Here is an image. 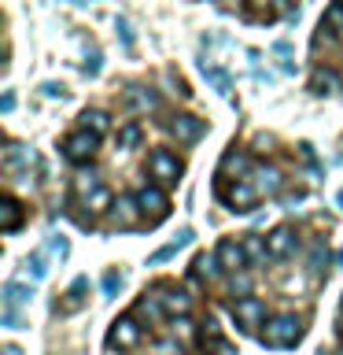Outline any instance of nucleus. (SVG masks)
I'll use <instances>...</instances> for the list:
<instances>
[{"mask_svg": "<svg viewBox=\"0 0 343 355\" xmlns=\"http://www.w3.org/2000/svg\"><path fill=\"white\" fill-rule=\"evenodd\" d=\"M111 204H115V196H111V189H107V185H100V189H93V193L85 196L89 215H93V211H111Z\"/></svg>", "mask_w": 343, "mask_h": 355, "instance_id": "28", "label": "nucleus"}, {"mask_svg": "<svg viewBox=\"0 0 343 355\" xmlns=\"http://www.w3.org/2000/svg\"><path fill=\"white\" fill-rule=\"evenodd\" d=\"M181 337H166V340H155V355H181Z\"/></svg>", "mask_w": 343, "mask_h": 355, "instance_id": "35", "label": "nucleus"}, {"mask_svg": "<svg viewBox=\"0 0 343 355\" xmlns=\"http://www.w3.org/2000/svg\"><path fill=\"white\" fill-rule=\"evenodd\" d=\"M48 252L59 255V259H66V255H71V244H66V237H52L48 241Z\"/></svg>", "mask_w": 343, "mask_h": 355, "instance_id": "37", "label": "nucleus"}, {"mask_svg": "<svg viewBox=\"0 0 343 355\" xmlns=\"http://www.w3.org/2000/svg\"><path fill=\"white\" fill-rule=\"evenodd\" d=\"M181 159H177V152L170 148H151L148 152V174L155 178V185H163V189H170L181 182Z\"/></svg>", "mask_w": 343, "mask_h": 355, "instance_id": "3", "label": "nucleus"}, {"mask_svg": "<svg viewBox=\"0 0 343 355\" xmlns=\"http://www.w3.org/2000/svg\"><path fill=\"white\" fill-rule=\"evenodd\" d=\"M303 329L306 326L299 315H273V318H266V329L259 333V340L266 348H292L303 337Z\"/></svg>", "mask_w": 343, "mask_h": 355, "instance_id": "1", "label": "nucleus"}, {"mask_svg": "<svg viewBox=\"0 0 343 355\" xmlns=\"http://www.w3.org/2000/svg\"><path fill=\"white\" fill-rule=\"evenodd\" d=\"M266 244H270L273 263H277V259H292V255L299 252V233H295L292 226H277L270 237H266Z\"/></svg>", "mask_w": 343, "mask_h": 355, "instance_id": "10", "label": "nucleus"}, {"mask_svg": "<svg viewBox=\"0 0 343 355\" xmlns=\"http://www.w3.org/2000/svg\"><path fill=\"white\" fill-rule=\"evenodd\" d=\"M100 285H104V296H118V288H122V274H118V270H107Z\"/></svg>", "mask_w": 343, "mask_h": 355, "instance_id": "36", "label": "nucleus"}, {"mask_svg": "<svg viewBox=\"0 0 343 355\" xmlns=\"http://www.w3.org/2000/svg\"><path fill=\"white\" fill-rule=\"evenodd\" d=\"M336 263H340V266H343V252H340V255H336Z\"/></svg>", "mask_w": 343, "mask_h": 355, "instance_id": "44", "label": "nucleus"}, {"mask_svg": "<svg viewBox=\"0 0 343 355\" xmlns=\"http://www.w3.org/2000/svg\"><path fill=\"white\" fill-rule=\"evenodd\" d=\"M203 78H207V82H210V85L218 89L221 96H229V93H232V82H229V74H225V71H218V67L203 63Z\"/></svg>", "mask_w": 343, "mask_h": 355, "instance_id": "31", "label": "nucleus"}, {"mask_svg": "<svg viewBox=\"0 0 343 355\" xmlns=\"http://www.w3.org/2000/svg\"><path fill=\"white\" fill-rule=\"evenodd\" d=\"M126 104L133 111H159V93L151 85H133L126 93Z\"/></svg>", "mask_w": 343, "mask_h": 355, "instance_id": "19", "label": "nucleus"}, {"mask_svg": "<svg viewBox=\"0 0 343 355\" xmlns=\"http://www.w3.org/2000/svg\"><path fill=\"white\" fill-rule=\"evenodd\" d=\"M321 30L332 33V37H343V0H336V4L325 11V19H321Z\"/></svg>", "mask_w": 343, "mask_h": 355, "instance_id": "27", "label": "nucleus"}, {"mask_svg": "<svg viewBox=\"0 0 343 355\" xmlns=\"http://www.w3.org/2000/svg\"><path fill=\"white\" fill-rule=\"evenodd\" d=\"M170 333L185 340V337H192V333H196V322L188 318V315H174V318H170Z\"/></svg>", "mask_w": 343, "mask_h": 355, "instance_id": "34", "label": "nucleus"}, {"mask_svg": "<svg viewBox=\"0 0 343 355\" xmlns=\"http://www.w3.org/2000/svg\"><path fill=\"white\" fill-rule=\"evenodd\" d=\"M259 189H254L251 178H243V182H232V185H218V200L225 204L229 211H240V215H248V211L259 204Z\"/></svg>", "mask_w": 343, "mask_h": 355, "instance_id": "4", "label": "nucleus"}, {"mask_svg": "<svg viewBox=\"0 0 343 355\" xmlns=\"http://www.w3.org/2000/svg\"><path fill=\"white\" fill-rule=\"evenodd\" d=\"M166 130L174 133L181 144H196L199 137H203V119H196V115H174V119H166Z\"/></svg>", "mask_w": 343, "mask_h": 355, "instance_id": "12", "label": "nucleus"}, {"mask_svg": "<svg viewBox=\"0 0 343 355\" xmlns=\"http://www.w3.org/2000/svg\"><path fill=\"white\" fill-rule=\"evenodd\" d=\"M137 204H140V215H144L148 226H159V222L170 215V200H166L163 185H144L137 193Z\"/></svg>", "mask_w": 343, "mask_h": 355, "instance_id": "5", "label": "nucleus"}, {"mask_svg": "<svg viewBox=\"0 0 343 355\" xmlns=\"http://www.w3.org/2000/svg\"><path fill=\"white\" fill-rule=\"evenodd\" d=\"M140 337H144V329L137 326V318H115L111 322V329H107V344L111 348H118V352H133L140 344Z\"/></svg>", "mask_w": 343, "mask_h": 355, "instance_id": "7", "label": "nucleus"}, {"mask_svg": "<svg viewBox=\"0 0 343 355\" xmlns=\"http://www.w3.org/2000/svg\"><path fill=\"white\" fill-rule=\"evenodd\" d=\"M340 85H343L340 74L328 71V67H314V74H310V93L314 96H332Z\"/></svg>", "mask_w": 343, "mask_h": 355, "instance_id": "17", "label": "nucleus"}, {"mask_svg": "<svg viewBox=\"0 0 343 355\" xmlns=\"http://www.w3.org/2000/svg\"><path fill=\"white\" fill-rule=\"evenodd\" d=\"M166 315V307H163V300H159V293H148V288H144V293L137 296V304H133V318H140V322H159Z\"/></svg>", "mask_w": 343, "mask_h": 355, "instance_id": "15", "label": "nucleus"}, {"mask_svg": "<svg viewBox=\"0 0 343 355\" xmlns=\"http://www.w3.org/2000/svg\"><path fill=\"white\" fill-rule=\"evenodd\" d=\"M100 185H104V182H100V178L93 174V171H89V174H77L74 178V196H89V193H93V189H100Z\"/></svg>", "mask_w": 343, "mask_h": 355, "instance_id": "33", "label": "nucleus"}, {"mask_svg": "<svg viewBox=\"0 0 343 355\" xmlns=\"http://www.w3.org/2000/svg\"><path fill=\"white\" fill-rule=\"evenodd\" d=\"M4 355H22V348L19 344H4Z\"/></svg>", "mask_w": 343, "mask_h": 355, "instance_id": "42", "label": "nucleus"}, {"mask_svg": "<svg viewBox=\"0 0 343 355\" xmlns=\"http://www.w3.org/2000/svg\"><path fill=\"white\" fill-rule=\"evenodd\" d=\"M251 171H254V163L248 159V152L232 144V148L221 155V163H218V185H225V182H243V178H248Z\"/></svg>", "mask_w": 343, "mask_h": 355, "instance_id": "6", "label": "nucleus"}, {"mask_svg": "<svg viewBox=\"0 0 343 355\" xmlns=\"http://www.w3.org/2000/svg\"><path fill=\"white\" fill-rule=\"evenodd\" d=\"M100 141H104V137H96L93 130H82V126H77L74 133H66V137H63V159L74 163V166L93 163L96 155H100Z\"/></svg>", "mask_w": 343, "mask_h": 355, "instance_id": "2", "label": "nucleus"}, {"mask_svg": "<svg viewBox=\"0 0 343 355\" xmlns=\"http://www.w3.org/2000/svg\"><path fill=\"white\" fill-rule=\"evenodd\" d=\"M232 318H237L243 329H254L259 322H266V304L259 296H243V300L232 304Z\"/></svg>", "mask_w": 343, "mask_h": 355, "instance_id": "13", "label": "nucleus"}, {"mask_svg": "<svg viewBox=\"0 0 343 355\" xmlns=\"http://www.w3.org/2000/svg\"><path fill=\"white\" fill-rule=\"evenodd\" d=\"M218 259H221V266H225L229 274H240V270L251 266L248 252H243V241H237V237H225L218 244Z\"/></svg>", "mask_w": 343, "mask_h": 355, "instance_id": "11", "label": "nucleus"}, {"mask_svg": "<svg viewBox=\"0 0 343 355\" xmlns=\"http://www.w3.org/2000/svg\"><path fill=\"white\" fill-rule=\"evenodd\" d=\"M155 293H159L166 315H188V311H192V296H188L185 288H177V285H155Z\"/></svg>", "mask_w": 343, "mask_h": 355, "instance_id": "14", "label": "nucleus"}, {"mask_svg": "<svg viewBox=\"0 0 343 355\" xmlns=\"http://www.w3.org/2000/svg\"><path fill=\"white\" fill-rule=\"evenodd\" d=\"M115 141H118V148H122V152H137V148H140V141H144V126H140V122H122Z\"/></svg>", "mask_w": 343, "mask_h": 355, "instance_id": "22", "label": "nucleus"}, {"mask_svg": "<svg viewBox=\"0 0 343 355\" xmlns=\"http://www.w3.org/2000/svg\"><path fill=\"white\" fill-rule=\"evenodd\" d=\"M0 111H4V115H11V111H15V93H4V100H0Z\"/></svg>", "mask_w": 343, "mask_h": 355, "instance_id": "39", "label": "nucleus"}, {"mask_svg": "<svg viewBox=\"0 0 343 355\" xmlns=\"http://www.w3.org/2000/svg\"><path fill=\"white\" fill-rule=\"evenodd\" d=\"M243 252H248L251 263H273L270 244H266L262 237H254V233H248V237H243Z\"/></svg>", "mask_w": 343, "mask_h": 355, "instance_id": "26", "label": "nucleus"}, {"mask_svg": "<svg viewBox=\"0 0 343 355\" xmlns=\"http://www.w3.org/2000/svg\"><path fill=\"white\" fill-rule=\"evenodd\" d=\"M118 33H122V41H126V44H133V30H129L126 19H118Z\"/></svg>", "mask_w": 343, "mask_h": 355, "instance_id": "40", "label": "nucleus"}, {"mask_svg": "<svg viewBox=\"0 0 343 355\" xmlns=\"http://www.w3.org/2000/svg\"><path fill=\"white\" fill-rule=\"evenodd\" d=\"M44 96H63V85H55V82H44Z\"/></svg>", "mask_w": 343, "mask_h": 355, "instance_id": "41", "label": "nucleus"}, {"mask_svg": "<svg viewBox=\"0 0 343 355\" xmlns=\"http://www.w3.org/2000/svg\"><path fill=\"white\" fill-rule=\"evenodd\" d=\"M22 218H26V207L8 193V200H4V233H15L22 226Z\"/></svg>", "mask_w": 343, "mask_h": 355, "instance_id": "25", "label": "nucleus"}, {"mask_svg": "<svg viewBox=\"0 0 343 355\" xmlns=\"http://www.w3.org/2000/svg\"><path fill=\"white\" fill-rule=\"evenodd\" d=\"M26 270H30L33 282L48 277V259H44V252H30V255H26Z\"/></svg>", "mask_w": 343, "mask_h": 355, "instance_id": "32", "label": "nucleus"}, {"mask_svg": "<svg viewBox=\"0 0 343 355\" xmlns=\"http://www.w3.org/2000/svg\"><path fill=\"white\" fill-rule=\"evenodd\" d=\"M251 288H254V277H251L248 270H240V274H229V296L243 300V296H251Z\"/></svg>", "mask_w": 343, "mask_h": 355, "instance_id": "29", "label": "nucleus"}, {"mask_svg": "<svg viewBox=\"0 0 343 355\" xmlns=\"http://www.w3.org/2000/svg\"><path fill=\"white\" fill-rule=\"evenodd\" d=\"M85 293H89V277H74V285L66 288V300H63V304H55V311H63V315H74V311L85 304Z\"/></svg>", "mask_w": 343, "mask_h": 355, "instance_id": "21", "label": "nucleus"}, {"mask_svg": "<svg viewBox=\"0 0 343 355\" xmlns=\"http://www.w3.org/2000/svg\"><path fill=\"white\" fill-rule=\"evenodd\" d=\"M254 189H259L262 196H281L284 193V174H281V166H273V163H254V171L248 174Z\"/></svg>", "mask_w": 343, "mask_h": 355, "instance_id": "9", "label": "nucleus"}, {"mask_svg": "<svg viewBox=\"0 0 343 355\" xmlns=\"http://www.w3.org/2000/svg\"><path fill=\"white\" fill-rule=\"evenodd\" d=\"M0 322H4V329H19V326H22V318H19V311H15V307H4Z\"/></svg>", "mask_w": 343, "mask_h": 355, "instance_id": "38", "label": "nucleus"}, {"mask_svg": "<svg viewBox=\"0 0 343 355\" xmlns=\"http://www.w3.org/2000/svg\"><path fill=\"white\" fill-rule=\"evenodd\" d=\"M140 204H137V196H118L115 204H111L107 211V226H118V230H133V226H140Z\"/></svg>", "mask_w": 343, "mask_h": 355, "instance_id": "8", "label": "nucleus"}, {"mask_svg": "<svg viewBox=\"0 0 343 355\" xmlns=\"http://www.w3.org/2000/svg\"><path fill=\"white\" fill-rule=\"evenodd\" d=\"M30 163H37V155H33V148H26V144L11 141L4 148V171L8 174H15V171H22V166H30Z\"/></svg>", "mask_w": 343, "mask_h": 355, "instance_id": "18", "label": "nucleus"}, {"mask_svg": "<svg viewBox=\"0 0 343 355\" xmlns=\"http://www.w3.org/2000/svg\"><path fill=\"white\" fill-rule=\"evenodd\" d=\"M77 126H82V130H93L96 137H107L111 115H107V111H100V107H85L82 115H77Z\"/></svg>", "mask_w": 343, "mask_h": 355, "instance_id": "20", "label": "nucleus"}, {"mask_svg": "<svg viewBox=\"0 0 343 355\" xmlns=\"http://www.w3.org/2000/svg\"><path fill=\"white\" fill-rule=\"evenodd\" d=\"M30 296H33V285L26 282H4V307H26L30 304Z\"/></svg>", "mask_w": 343, "mask_h": 355, "instance_id": "23", "label": "nucleus"}, {"mask_svg": "<svg viewBox=\"0 0 343 355\" xmlns=\"http://www.w3.org/2000/svg\"><path fill=\"white\" fill-rule=\"evenodd\" d=\"M306 266H310V274H321L328 266V244L325 241H314V248H310V259H306Z\"/></svg>", "mask_w": 343, "mask_h": 355, "instance_id": "30", "label": "nucleus"}, {"mask_svg": "<svg viewBox=\"0 0 343 355\" xmlns=\"http://www.w3.org/2000/svg\"><path fill=\"white\" fill-rule=\"evenodd\" d=\"M336 204H340V207H343V189H340V196H336Z\"/></svg>", "mask_w": 343, "mask_h": 355, "instance_id": "43", "label": "nucleus"}, {"mask_svg": "<svg viewBox=\"0 0 343 355\" xmlns=\"http://www.w3.org/2000/svg\"><path fill=\"white\" fill-rule=\"evenodd\" d=\"M192 237H196L192 230H181V233H177V237H174L170 244H163V248H159V252L151 255V263H166V259H174V255H177V252L185 248V244H192Z\"/></svg>", "mask_w": 343, "mask_h": 355, "instance_id": "24", "label": "nucleus"}, {"mask_svg": "<svg viewBox=\"0 0 343 355\" xmlns=\"http://www.w3.org/2000/svg\"><path fill=\"white\" fill-rule=\"evenodd\" d=\"M221 259H218V252H199L196 255V263H192V277L196 282H214V277H221Z\"/></svg>", "mask_w": 343, "mask_h": 355, "instance_id": "16", "label": "nucleus"}]
</instances>
